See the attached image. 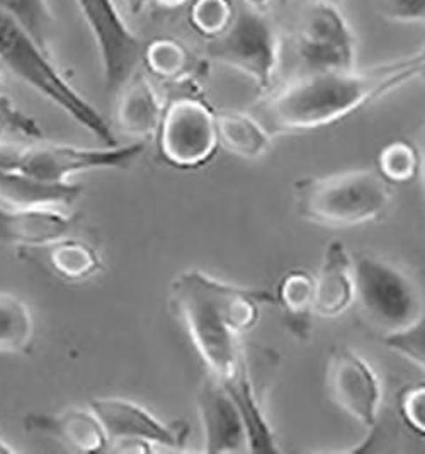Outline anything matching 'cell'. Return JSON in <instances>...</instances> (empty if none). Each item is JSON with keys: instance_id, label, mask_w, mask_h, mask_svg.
<instances>
[{"instance_id": "6da1fadb", "label": "cell", "mask_w": 425, "mask_h": 454, "mask_svg": "<svg viewBox=\"0 0 425 454\" xmlns=\"http://www.w3.org/2000/svg\"><path fill=\"white\" fill-rule=\"evenodd\" d=\"M425 50L367 70L306 72L274 92L256 114L269 133H298L335 123L419 79Z\"/></svg>"}, {"instance_id": "7a4b0ae2", "label": "cell", "mask_w": 425, "mask_h": 454, "mask_svg": "<svg viewBox=\"0 0 425 454\" xmlns=\"http://www.w3.org/2000/svg\"><path fill=\"white\" fill-rule=\"evenodd\" d=\"M265 291L243 288L209 276L201 269H185L170 285V305L183 322L208 374L228 381L245 364L242 337L272 301Z\"/></svg>"}, {"instance_id": "3957f363", "label": "cell", "mask_w": 425, "mask_h": 454, "mask_svg": "<svg viewBox=\"0 0 425 454\" xmlns=\"http://www.w3.org/2000/svg\"><path fill=\"white\" fill-rule=\"evenodd\" d=\"M0 65L12 72L44 99L57 106L102 145H116L113 126L68 82L50 59V50L33 38L20 22L0 9Z\"/></svg>"}, {"instance_id": "277c9868", "label": "cell", "mask_w": 425, "mask_h": 454, "mask_svg": "<svg viewBox=\"0 0 425 454\" xmlns=\"http://www.w3.org/2000/svg\"><path fill=\"white\" fill-rule=\"evenodd\" d=\"M391 201V187L378 170L356 168L295 183L298 215L315 225L352 228L378 220Z\"/></svg>"}, {"instance_id": "5b68a950", "label": "cell", "mask_w": 425, "mask_h": 454, "mask_svg": "<svg viewBox=\"0 0 425 454\" xmlns=\"http://www.w3.org/2000/svg\"><path fill=\"white\" fill-rule=\"evenodd\" d=\"M143 152V144L77 146L55 142L12 145L0 142V168L20 172L48 184H68L77 174L92 170H120L131 166Z\"/></svg>"}, {"instance_id": "8992f818", "label": "cell", "mask_w": 425, "mask_h": 454, "mask_svg": "<svg viewBox=\"0 0 425 454\" xmlns=\"http://www.w3.org/2000/svg\"><path fill=\"white\" fill-rule=\"evenodd\" d=\"M354 303L383 337L405 331L424 315L417 285L382 259L361 255L354 261Z\"/></svg>"}, {"instance_id": "52a82bcc", "label": "cell", "mask_w": 425, "mask_h": 454, "mask_svg": "<svg viewBox=\"0 0 425 454\" xmlns=\"http://www.w3.org/2000/svg\"><path fill=\"white\" fill-rule=\"evenodd\" d=\"M209 57L248 77L261 90H269L281 65V36L267 12L243 7L226 31L209 43Z\"/></svg>"}, {"instance_id": "ba28073f", "label": "cell", "mask_w": 425, "mask_h": 454, "mask_svg": "<svg viewBox=\"0 0 425 454\" xmlns=\"http://www.w3.org/2000/svg\"><path fill=\"white\" fill-rule=\"evenodd\" d=\"M155 137L161 157L176 168L206 166L220 146L216 114L194 98L167 104Z\"/></svg>"}, {"instance_id": "9c48e42d", "label": "cell", "mask_w": 425, "mask_h": 454, "mask_svg": "<svg viewBox=\"0 0 425 454\" xmlns=\"http://www.w3.org/2000/svg\"><path fill=\"white\" fill-rule=\"evenodd\" d=\"M98 46L106 90L118 96L138 75L143 63L142 40L128 26L114 0H75Z\"/></svg>"}, {"instance_id": "30bf717a", "label": "cell", "mask_w": 425, "mask_h": 454, "mask_svg": "<svg viewBox=\"0 0 425 454\" xmlns=\"http://www.w3.org/2000/svg\"><path fill=\"white\" fill-rule=\"evenodd\" d=\"M296 53L306 72L356 68L358 38L339 4L310 2L296 36Z\"/></svg>"}, {"instance_id": "8fae6325", "label": "cell", "mask_w": 425, "mask_h": 454, "mask_svg": "<svg viewBox=\"0 0 425 454\" xmlns=\"http://www.w3.org/2000/svg\"><path fill=\"white\" fill-rule=\"evenodd\" d=\"M89 407L101 420L109 444L122 451H150L153 446L183 448L187 427L163 422L138 402L122 396L94 398Z\"/></svg>"}, {"instance_id": "7c38bea8", "label": "cell", "mask_w": 425, "mask_h": 454, "mask_svg": "<svg viewBox=\"0 0 425 454\" xmlns=\"http://www.w3.org/2000/svg\"><path fill=\"white\" fill-rule=\"evenodd\" d=\"M327 381L341 411L366 429L376 427L383 390L378 372L367 359L350 348L332 349L327 364Z\"/></svg>"}, {"instance_id": "4fadbf2b", "label": "cell", "mask_w": 425, "mask_h": 454, "mask_svg": "<svg viewBox=\"0 0 425 454\" xmlns=\"http://www.w3.org/2000/svg\"><path fill=\"white\" fill-rule=\"evenodd\" d=\"M198 412L206 453H239L247 450L242 413L222 380L211 374L206 376L198 390Z\"/></svg>"}, {"instance_id": "5bb4252c", "label": "cell", "mask_w": 425, "mask_h": 454, "mask_svg": "<svg viewBox=\"0 0 425 454\" xmlns=\"http://www.w3.org/2000/svg\"><path fill=\"white\" fill-rule=\"evenodd\" d=\"M75 220L63 207H0V242L16 247L46 248L68 237Z\"/></svg>"}, {"instance_id": "9a60e30c", "label": "cell", "mask_w": 425, "mask_h": 454, "mask_svg": "<svg viewBox=\"0 0 425 454\" xmlns=\"http://www.w3.org/2000/svg\"><path fill=\"white\" fill-rule=\"evenodd\" d=\"M313 279V311L317 315L335 318L354 305V259L342 242L334 240L325 247L322 264Z\"/></svg>"}, {"instance_id": "2e32d148", "label": "cell", "mask_w": 425, "mask_h": 454, "mask_svg": "<svg viewBox=\"0 0 425 454\" xmlns=\"http://www.w3.org/2000/svg\"><path fill=\"white\" fill-rule=\"evenodd\" d=\"M26 427L50 435L77 453H102L109 450L107 434L91 407L29 415L26 419Z\"/></svg>"}, {"instance_id": "e0dca14e", "label": "cell", "mask_w": 425, "mask_h": 454, "mask_svg": "<svg viewBox=\"0 0 425 454\" xmlns=\"http://www.w3.org/2000/svg\"><path fill=\"white\" fill-rule=\"evenodd\" d=\"M162 101L150 81L135 75L118 94L116 124L133 142L155 137L163 113Z\"/></svg>"}, {"instance_id": "ac0fdd59", "label": "cell", "mask_w": 425, "mask_h": 454, "mask_svg": "<svg viewBox=\"0 0 425 454\" xmlns=\"http://www.w3.org/2000/svg\"><path fill=\"white\" fill-rule=\"evenodd\" d=\"M79 184H48L20 172L0 168V207H59L74 205L82 194Z\"/></svg>"}, {"instance_id": "d6986e66", "label": "cell", "mask_w": 425, "mask_h": 454, "mask_svg": "<svg viewBox=\"0 0 425 454\" xmlns=\"http://www.w3.org/2000/svg\"><path fill=\"white\" fill-rule=\"evenodd\" d=\"M223 383L228 387L242 413L243 426L247 433V450L252 453H278L279 448L276 442V435L261 407L259 396L248 376L247 363L232 380Z\"/></svg>"}, {"instance_id": "ffe728a7", "label": "cell", "mask_w": 425, "mask_h": 454, "mask_svg": "<svg viewBox=\"0 0 425 454\" xmlns=\"http://www.w3.org/2000/svg\"><path fill=\"white\" fill-rule=\"evenodd\" d=\"M218 144L232 155L256 160L269 150L272 135L256 114L243 111H224L216 114Z\"/></svg>"}, {"instance_id": "44dd1931", "label": "cell", "mask_w": 425, "mask_h": 454, "mask_svg": "<svg viewBox=\"0 0 425 454\" xmlns=\"http://www.w3.org/2000/svg\"><path fill=\"white\" fill-rule=\"evenodd\" d=\"M35 320L28 303L0 289V354H22L33 344Z\"/></svg>"}, {"instance_id": "7402d4cb", "label": "cell", "mask_w": 425, "mask_h": 454, "mask_svg": "<svg viewBox=\"0 0 425 454\" xmlns=\"http://www.w3.org/2000/svg\"><path fill=\"white\" fill-rule=\"evenodd\" d=\"M46 250L50 268L67 281L87 279L101 268V259L98 252L87 242L77 240L70 235L46 247Z\"/></svg>"}, {"instance_id": "603a6c76", "label": "cell", "mask_w": 425, "mask_h": 454, "mask_svg": "<svg viewBox=\"0 0 425 454\" xmlns=\"http://www.w3.org/2000/svg\"><path fill=\"white\" fill-rule=\"evenodd\" d=\"M0 9L48 48L55 18L46 0H0Z\"/></svg>"}, {"instance_id": "cb8c5ba5", "label": "cell", "mask_w": 425, "mask_h": 454, "mask_svg": "<svg viewBox=\"0 0 425 454\" xmlns=\"http://www.w3.org/2000/svg\"><path fill=\"white\" fill-rule=\"evenodd\" d=\"M313 296H315V279L303 269L289 270L279 286L276 298L283 305L284 311L296 318L303 320L310 311H313Z\"/></svg>"}, {"instance_id": "d4e9b609", "label": "cell", "mask_w": 425, "mask_h": 454, "mask_svg": "<svg viewBox=\"0 0 425 454\" xmlns=\"http://www.w3.org/2000/svg\"><path fill=\"white\" fill-rule=\"evenodd\" d=\"M143 63L153 75L161 79H177L185 72L189 57L181 43L174 40H155L145 46Z\"/></svg>"}, {"instance_id": "484cf974", "label": "cell", "mask_w": 425, "mask_h": 454, "mask_svg": "<svg viewBox=\"0 0 425 454\" xmlns=\"http://www.w3.org/2000/svg\"><path fill=\"white\" fill-rule=\"evenodd\" d=\"M419 170V152L406 142L386 145L378 157V172L390 184L408 183Z\"/></svg>"}, {"instance_id": "4316f807", "label": "cell", "mask_w": 425, "mask_h": 454, "mask_svg": "<svg viewBox=\"0 0 425 454\" xmlns=\"http://www.w3.org/2000/svg\"><path fill=\"white\" fill-rule=\"evenodd\" d=\"M235 11L230 0H194L191 5V24L203 36L216 38L233 21Z\"/></svg>"}, {"instance_id": "83f0119b", "label": "cell", "mask_w": 425, "mask_h": 454, "mask_svg": "<svg viewBox=\"0 0 425 454\" xmlns=\"http://www.w3.org/2000/svg\"><path fill=\"white\" fill-rule=\"evenodd\" d=\"M383 342L390 351L425 372V315L405 331L383 337Z\"/></svg>"}, {"instance_id": "f1b7e54d", "label": "cell", "mask_w": 425, "mask_h": 454, "mask_svg": "<svg viewBox=\"0 0 425 454\" xmlns=\"http://www.w3.org/2000/svg\"><path fill=\"white\" fill-rule=\"evenodd\" d=\"M378 12L398 24H425V0H374Z\"/></svg>"}, {"instance_id": "f546056e", "label": "cell", "mask_w": 425, "mask_h": 454, "mask_svg": "<svg viewBox=\"0 0 425 454\" xmlns=\"http://www.w3.org/2000/svg\"><path fill=\"white\" fill-rule=\"evenodd\" d=\"M400 412L408 427L425 435V383L410 387L402 393Z\"/></svg>"}, {"instance_id": "4dcf8cb0", "label": "cell", "mask_w": 425, "mask_h": 454, "mask_svg": "<svg viewBox=\"0 0 425 454\" xmlns=\"http://www.w3.org/2000/svg\"><path fill=\"white\" fill-rule=\"evenodd\" d=\"M0 113H4L12 123L16 124L20 137H26V138H41L43 137L38 123L31 116L24 114L20 107L12 103L2 90H0Z\"/></svg>"}, {"instance_id": "1f68e13d", "label": "cell", "mask_w": 425, "mask_h": 454, "mask_svg": "<svg viewBox=\"0 0 425 454\" xmlns=\"http://www.w3.org/2000/svg\"><path fill=\"white\" fill-rule=\"evenodd\" d=\"M131 14H140L150 0H124Z\"/></svg>"}, {"instance_id": "d6a6232c", "label": "cell", "mask_w": 425, "mask_h": 454, "mask_svg": "<svg viewBox=\"0 0 425 454\" xmlns=\"http://www.w3.org/2000/svg\"><path fill=\"white\" fill-rule=\"evenodd\" d=\"M155 2L163 9H177V7H183L191 0H155Z\"/></svg>"}, {"instance_id": "836d02e7", "label": "cell", "mask_w": 425, "mask_h": 454, "mask_svg": "<svg viewBox=\"0 0 425 454\" xmlns=\"http://www.w3.org/2000/svg\"><path fill=\"white\" fill-rule=\"evenodd\" d=\"M419 168L422 170V179H424L425 187V128L424 135H422V150L419 152Z\"/></svg>"}, {"instance_id": "e575fe53", "label": "cell", "mask_w": 425, "mask_h": 454, "mask_svg": "<svg viewBox=\"0 0 425 454\" xmlns=\"http://www.w3.org/2000/svg\"><path fill=\"white\" fill-rule=\"evenodd\" d=\"M14 448H11L4 439H0V453H12Z\"/></svg>"}, {"instance_id": "d590c367", "label": "cell", "mask_w": 425, "mask_h": 454, "mask_svg": "<svg viewBox=\"0 0 425 454\" xmlns=\"http://www.w3.org/2000/svg\"><path fill=\"white\" fill-rule=\"evenodd\" d=\"M424 50H425V46H424ZM419 79H421V81H422V82L425 83V60H424V65H422V70H421V74H419Z\"/></svg>"}, {"instance_id": "8d00e7d4", "label": "cell", "mask_w": 425, "mask_h": 454, "mask_svg": "<svg viewBox=\"0 0 425 454\" xmlns=\"http://www.w3.org/2000/svg\"><path fill=\"white\" fill-rule=\"evenodd\" d=\"M306 2H308V4H310V2H330V4H339L341 0H306Z\"/></svg>"}, {"instance_id": "74e56055", "label": "cell", "mask_w": 425, "mask_h": 454, "mask_svg": "<svg viewBox=\"0 0 425 454\" xmlns=\"http://www.w3.org/2000/svg\"><path fill=\"white\" fill-rule=\"evenodd\" d=\"M0 87H2V83H0Z\"/></svg>"}]
</instances>
